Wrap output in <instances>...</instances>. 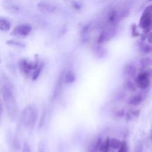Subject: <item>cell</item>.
I'll use <instances>...</instances> for the list:
<instances>
[{
	"mask_svg": "<svg viewBox=\"0 0 152 152\" xmlns=\"http://www.w3.org/2000/svg\"><path fill=\"white\" fill-rule=\"evenodd\" d=\"M0 87L8 115L11 119H14L17 114V104L14 93V88L10 80L4 75L0 77Z\"/></svg>",
	"mask_w": 152,
	"mask_h": 152,
	"instance_id": "6da1fadb",
	"label": "cell"
},
{
	"mask_svg": "<svg viewBox=\"0 0 152 152\" xmlns=\"http://www.w3.org/2000/svg\"><path fill=\"white\" fill-rule=\"evenodd\" d=\"M38 110L34 104H28L25 107L21 115L23 125L27 128H33L36 122Z\"/></svg>",
	"mask_w": 152,
	"mask_h": 152,
	"instance_id": "7a4b0ae2",
	"label": "cell"
},
{
	"mask_svg": "<svg viewBox=\"0 0 152 152\" xmlns=\"http://www.w3.org/2000/svg\"><path fill=\"white\" fill-rule=\"evenodd\" d=\"M151 23V6H148L144 10L139 22V26L144 30H147Z\"/></svg>",
	"mask_w": 152,
	"mask_h": 152,
	"instance_id": "3957f363",
	"label": "cell"
},
{
	"mask_svg": "<svg viewBox=\"0 0 152 152\" xmlns=\"http://www.w3.org/2000/svg\"><path fill=\"white\" fill-rule=\"evenodd\" d=\"M31 30V27L27 24H21L17 26L11 33V35L17 37H25L27 36Z\"/></svg>",
	"mask_w": 152,
	"mask_h": 152,
	"instance_id": "277c9868",
	"label": "cell"
},
{
	"mask_svg": "<svg viewBox=\"0 0 152 152\" xmlns=\"http://www.w3.org/2000/svg\"><path fill=\"white\" fill-rule=\"evenodd\" d=\"M37 61L34 62H29L26 59H21L18 62L19 68L24 74H28L31 70H34L39 66Z\"/></svg>",
	"mask_w": 152,
	"mask_h": 152,
	"instance_id": "5b68a950",
	"label": "cell"
},
{
	"mask_svg": "<svg viewBox=\"0 0 152 152\" xmlns=\"http://www.w3.org/2000/svg\"><path fill=\"white\" fill-rule=\"evenodd\" d=\"M150 75L147 71L140 73L136 78L135 83L141 88H146L150 84Z\"/></svg>",
	"mask_w": 152,
	"mask_h": 152,
	"instance_id": "8992f818",
	"label": "cell"
},
{
	"mask_svg": "<svg viewBox=\"0 0 152 152\" xmlns=\"http://www.w3.org/2000/svg\"><path fill=\"white\" fill-rule=\"evenodd\" d=\"M115 33L113 27H109L107 28L101 33L98 38L97 42L99 43H103L107 42L113 37Z\"/></svg>",
	"mask_w": 152,
	"mask_h": 152,
	"instance_id": "52a82bcc",
	"label": "cell"
},
{
	"mask_svg": "<svg viewBox=\"0 0 152 152\" xmlns=\"http://www.w3.org/2000/svg\"><path fill=\"white\" fill-rule=\"evenodd\" d=\"M37 8L45 14H51L56 10V6L53 4L45 1H40L37 4Z\"/></svg>",
	"mask_w": 152,
	"mask_h": 152,
	"instance_id": "ba28073f",
	"label": "cell"
},
{
	"mask_svg": "<svg viewBox=\"0 0 152 152\" xmlns=\"http://www.w3.org/2000/svg\"><path fill=\"white\" fill-rule=\"evenodd\" d=\"M64 83V74H62L59 76L58 80L56 81V83L55 86L53 91V93H52V97H51L52 101L55 100L56 99V97H58L59 96V95L61 94V92L62 87H63Z\"/></svg>",
	"mask_w": 152,
	"mask_h": 152,
	"instance_id": "9c48e42d",
	"label": "cell"
},
{
	"mask_svg": "<svg viewBox=\"0 0 152 152\" xmlns=\"http://www.w3.org/2000/svg\"><path fill=\"white\" fill-rule=\"evenodd\" d=\"M75 78V75L72 71H68L64 75V82L67 84H71L74 82Z\"/></svg>",
	"mask_w": 152,
	"mask_h": 152,
	"instance_id": "30bf717a",
	"label": "cell"
},
{
	"mask_svg": "<svg viewBox=\"0 0 152 152\" xmlns=\"http://www.w3.org/2000/svg\"><path fill=\"white\" fill-rule=\"evenodd\" d=\"M109 138H107L106 140L100 144L98 145V148L101 152H109L110 149V144H109Z\"/></svg>",
	"mask_w": 152,
	"mask_h": 152,
	"instance_id": "8fae6325",
	"label": "cell"
},
{
	"mask_svg": "<svg viewBox=\"0 0 152 152\" xmlns=\"http://www.w3.org/2000/svg\"><path fill=\"white\" fill-rule=\"evenodd\" d=\"M11 24L8 20L4 18H0V30L3 31H7L10 30Z\"/></svg>",
	"mask_w": 152,
	"mask_h": 152,
	"instance_id": "7c38bea8",
	"label": "cell"
},
{
	"mask_svg": "<svg viewBox=\"0 0 152 152\" xmlns=\"http://www.w3.org/2000/svg\"><path fill=\"white\" fill-rule=\"evenodd\" d=\"M124 72L126 75H128L129 76H132L135 74L136 69L134 65L128 64L124 67Z\"/></svg>",
	"mask_w": 152,
	"mask_h": 152,
	"instance_id": "4fadbf2b",
	"label": "cell"
},
{
	"mask_svg": "<svg viewBox=\"0 0 152 152\" xmlns=\"http://www.w3.org/2000/svg\"><path fill=\"white\" fill-rule=\"evenodd\" d=\"M142 102V96L137 94L132 96L129 101V103L132 106H137Z\"/></svg>",
	"mask_w": 152,
	"mask_h": 152,
	"instance_id": "5bb4252c",
	"label": "cell"
},
{
	"mask_svg": "<svg viewBox=\"0 0 152 152\" xmlns=\"http://www.w3.org/2000/svg\"><path fill=\"white\" fill-rule=\"evenodd\" d=\"M110 147L114 150H118L121 144V141L116 138H112L109 140Z\"/></svg>",
	"mask_w": 152,
	"mask_h": 152,
	"instance_id": "9a60e30c",
	"label": "cell"
},
{
	"mask_svg": "<svg viewBox=\"0 0 152 152\" xmlns=\"http://www.w3.org/2000/svg\"><path fill=\"white\" fill-rule=\"evenodd\" d=\"M7 44L10 45V46H16V47H19V48H24L25 45L17 40H9L7 42Z\"/></svg>",
	"mask_w": 152,
	"mask_h": 152,
	"instance_id": "2e32d148",
	"label": "cell"
},
{
	"mask_svg": "<svg viewBox=\"0 0 152 152\" xmlns=\"http://www.w3.org/2000/svg\"><path fill=\"white\" fill-rule=\"evenodd\" d=\"M118 150V152H128V146L127 142L125 140L122 141Z\"/></svg>",
	"mask_w": 152,
	"mask_h": 152,
	"instance_id": "e0dca14e",
	"label": "cell"
},
{
	"mask_svg": "<svg viewBox=\"0 0 152 152\" xmlns=\"http://www.w3.org/2000/svg\"><path fill=\"white\" fill-rule=\"evenodd\" d=\"M42 65H40L36 69H35L34 70V71L32 74V80H35L39 77V76L40 75V74L42 71Z\"/></svg>",
	"mask_w": 152,
	"mask_h": 152,
	"instance_id": "ac0fdd59",
	"label": "cell"
},
{
	"mask_svg": "<svg viewBox=\"0 0 152 152\" xmlns=\"http://www.w3.org/2000/svg\"><path fill=\"white\" fill-rule=\"evenodd\" d=\"M46 110H43V112H42V116L40 117L39 122V128H41L43 125H44L45 121V119H46Z\"/></svg>",
	"mask_w": 152,
	"mask_h": 152,
	"instance_id": "d6986e66",
	"label": "cell"
},
{
	"mask_svg": "<svg viewBox=\"0 0 152 152\" xmlns=\"http://www.w3.org/2000/svg\"><path fill=\"white\" fill-rule=\"evenodd\" d=\"M134 152H142V145L141 142H138L136 144Z\"/></svg>",
	"mask_w": 152,
	"mask_h": 152,
	"instance_id": "ffe728a7",
	"label": "cell"
},
{
	"mask_svg": "<svg viewBox=\"0 0 152 152\" xmlns=\"http://www.w3.org/2000/svg\"><path fill=\"white\" fill-rule=\"evenodd\" d=\"M22 152H31L30 147L28 145V144L26 142H25L23 144V149H22Z\"/></svg>",
	"mask_w": 152,
	"mask_h": 152,
	"instance_id": "44dd1931",
	"label": "cell"
},
{
	"mask_svg": "<svg viewBox=\"0 0 152 152\" xmlns=\"http://www.w3.org/2000/svg\"><path fill=\"white\" fill-rule=\"evenodd\" d=\"M141 64L143 66H147L151 64V60L148 58L142 59L141 61Z\"/></svg>",
	"mask_w": 152,
	"mask_h": 152,
	"instance_id": "7402d4cb",
	"label": "cell"
},
{
	"mask_svg": "<svg viewBox=\"0 0 152 152\" xmlns=\"http://www.w3.org/2000/svg\"><path fill=\"white\" fill-rule=\"evenodd\" d=\"M142 51L145 52V53H148L151 51V48L150 46H147V45H145V46H142Z\"/></svg>",
	"mask_w": 152,
	"mask_h": 152,
	"instance_id": "603a6c76",
	"label": "cell"
},
{
	"mask_svg": "<svg viewBox=\"0 0 152 152\" xmlns=\"http://www.w3.org/2000/svg\"><path fill=\"white\" fill-rule=\"evenodd\" d=\"M39 152H45V146L43 143H40L39 145Z\"/></svg>",
	"mask_w": 152,
	"mask_h": 152,
	"instance_id": "cb8c5ba5",
	"label": "cell"
},
{
	"mask_svg": "<svg viewBox=\"0 0 152 152\" xmlns=\"http://www.w3.org/2000/svg\"><path fill=\"white\" fill-rule=\"evenodd\" d=\"M132 36H138L139 35L138 34V32L137 31V29H136V27H132Z\"/></svg>",
	"mask_w": 152,
	"mask_h": 152,
	"instance_id": "d4e9b609",
	"label": "cell"
},
{
	"mask_svg": "<svg viewBox=\"0 0 152 152\" xmlns=\"http://www.w3.org/2000/svg\"><path fill=\"white\" fill-rule=\"evenodd\" d=\"M74 7L75 8H77V9H79V8H80V6L79 5L77 4L76 3H75V4H74Z\"/></svg>",
	"mask_w": 152,
	"mask_h": 152,
	"instance_id": "484cf974",
	"label": "cell"
}]
</instances>
